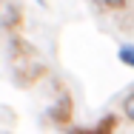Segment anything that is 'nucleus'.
Returning <instances> with one entry per match:
<instances>
[{
  "label": "nucleus",
  "mask_w": 134,
  "mask_h": 134,
  "mask_svg": "<svg viewBox=\"0 0 134 134\" xmlns=\"http://www.w3.org/2000/svg\"><path fill=\"white\" fill-rule=\"evenodd\" d=\"M117 57H120V63H123V66H129V69H134V46H120V52H117Z\"/></svg>",
  "instance_id": "f257e3e1"
},
{
  "label": "nucleus",
  "mask_w": 134,
  "mask_h": 134,
  "mask_svg": "<svg viewBox=\"0 0 134 134\" xmlns=\"http://www.w3.org/2000/svg\"><path fill=\"white\" fill-rule=\"evenodd\" d=\"M111 129H114V117H106L97 131H77V134H111Z\"/></svg>",
  "instance_id": "f03ea898"
},
{
  "label": "nucleus",
  "mask_w": 134,
  "mask_h": 134,
  "mask_svg": "<svg viewBox=\"0 0 134 134\" xmlns=\"http://www.w3.org/2000/svg\"><path fill=\"white\" fill-rule=\"evenodd\" d=\"M14 20H17V9L9 3V6H6V26H14Z\"/></svg>",
  "instance_id": "7ed1b4c3"
},
{
  "label": "nucleus",
  "mask_w": 134,
  "mask_h": 134,
  "mask_svg": "<svg viewBox=\"0 0 134 134\" xmlns=\"http://www.w3.org/2000/svg\"><path fill=\"white\" fill-rule=\"evenodd\" d=\"M123 111H126V117H131V120H134V94H129V97H126Z\"/></svg>",
  "instance_id": "20e7f679"
},
{
  "label": "nucleus",
  "mask_w": 134,
  "mask_h": 134,
  "mask_svg": "<svg viewBox=\"0 0 134 134\" xmlns=\"http://www.w3.org/2000/svg\"><path fill=\"white\" fill-rule=\"evenodd\" d=\"M100 6H106V9H114V6H123L126 0H97Z\"/></svg>",
  "instance_id": "39448f33"
}]
</instances>
